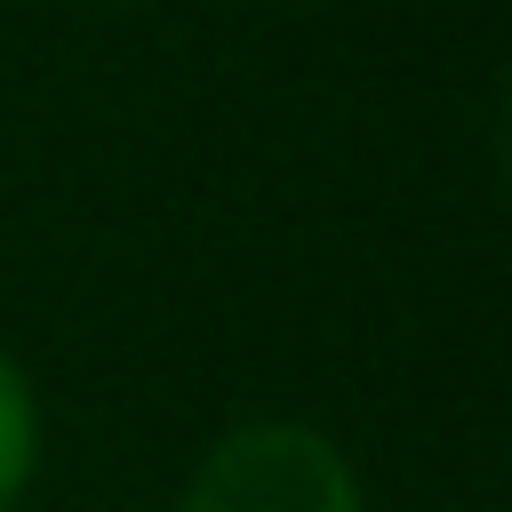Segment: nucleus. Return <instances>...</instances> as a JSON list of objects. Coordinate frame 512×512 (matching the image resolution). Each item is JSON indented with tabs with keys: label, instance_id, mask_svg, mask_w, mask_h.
I'll list each match as a JSON object with an SVG mask.
<instances>
[{
	"label": "nucleus",
	"instance_id": "f03ea898",
	"mask_svg": "<svg viewBox=\"0 0 512 512\" xmlns=\"http://www.w3.org/2000/svg\"><path fill=\"white\" fill-rule=\"evenodd\" d=\"M32 472H40V392L0 352V512L32 488Z\"/></svg>",
	"mask_w": 512,
	"mask_h": 512
},
{
	"label": "nucleus",
	"instance_id": "7ed1b4c3",
	"mask_svg": "<svg viewBox=\"0 0 512 512\" xmlns=\"http://www.w3.org/2000/svg\"><path fill=\"white\" fill-rule=\"evenodd\" d=\"M104 8H120V0H104Z\"/></svg>",
	"mask_w": 512,
	"mask_h": 512
},
{
	"label": "nucleus",
	"instance_id": "f257e3e1",
	"mask_svg": "<svg viewBox=\"0 0 512 512\" xmlns=\"http://www.w3.org/2000/svg\"><path fill=\"white\" fill-rule=\"evenodd\" d=\"M176 512H368V504H360V472L320 424L256 416L232 424L192 464Z\"/></svg>",
	"mask_w": 512,
	"mask_h": 512
}]
</instances>
